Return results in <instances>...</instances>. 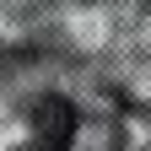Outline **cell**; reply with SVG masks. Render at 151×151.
I'll use <instances>...</instances> for the list:
<instances>
[{
  "instance_id": "6da1fadb",
  "label": "cell",
  "mask_w": 151,
  "mask_h": 151,
  "mask_svg": "<svg viewBox=\"0 0 151 151\" xmlns=\"http://www.w3.org/2000/svg\"><path fill=\"white\" fill-rule=\"evenodd\" d=\"M32 135L43 151H70L76 140V108L65 97H38L32 103Z\"/></svg>"
}]
</instances>
